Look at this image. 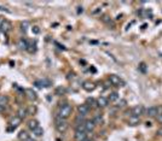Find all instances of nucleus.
<instances>
[{"label": "nucleus", "mask_w": 162, "mask_h": 141, "mask_svg": "<svg viewBox=\"0 0 162 141\" xmlns=\"http://www.w3.org/2000/svg\"><path fill=\"white\" fill-rule=\"evenodd\" d=\"M71 112H73V106L68 103H65V104H62L59 106L58 116L63 119H68L71 116Z\"/></svg>", "instance_id": "nucleus-1"}, {"label": "nucleus", "mask_w": 162, "mask_h": 141, "mask_svg": "<svg viewBox=\"0 0 162 141\" xmlns=\"http://www.w3.org/2000/svg\"><path fill=\"white\" fill-rule=\"evenodd\" d=\"M55 125H56L57 131L60 133V134L65 133L69 128V124H68V122H67V119L60 118L59 116H56V118H55Z\"/></svg>", "instance_id": "nucleus-2"}, {"label": "nucleus", "mask_w": 162, "mask_h": 141, "mask_svg": "<svg viewBox=\"0 0 162 141\" xmlns=\"http://www.w3.org/2000/svg\"><path fill=\"white\" fill-rule=\"evenodd\" d=\"M109 82H110V84L115 86V87H124L125 86L124 80L121 78L120 76H117V75H114V74L109 76Z\"/></svg>", "instance_id": "nucleus-3"}, {"label": "nucleus", "mask_w": 162, "mask_h": 141, "mask_svg": "<svg viewBox=\"0 0 162 141\" xmlns=\"http://www.w3.org/2000/svg\"><path fill=\"white\" fill-rule=\"evenodd\" d=\"M144 112H145V107L143 105H136L134 107H132V110H131V116L133 117H140L141 115H144Z\"/></svg>", "instance_id": "nucleus-4"}, {"label": "nucleus", "mask_w": 162, "mask_h": 141, "mask_svg": "<svg viewBox=\"0 0 162 141\" xmlns=\"http://www.w3.org/2000/svg\"><path fill=\"white\" fill-rule=\"evenodd\" d=\"M52 82L50 80H46V78H43V80H38V81L34 82V86H36L38 88H47V87H51Z\"/></svg>", "instance_id": "nucleus-5"}, {"label": "nucleus", "mask_w": 162, "mask_h": 141, "mask_svg": "<svg viewBox=\"0 0 162 141\" xmlns=\"http://www.w3.org/2000/svg\"><path fill=\"white\" fill-rule=\"evenodd\" d=\"M78 111H79V115L81 116H87L89 115V112H90V106L87 105V104H81L78 106Z\"/></svg>", "instance_id": "nucleus-6"}, {"label": "nucleus", "mask_w": 162, "mask_h": 141, "mask_svg": "<svg viewBox=\"0 0 162 141\" xmlns=\"http://www.w3.org/2000/svg\"><path fill=\"white\" fill-rule=\"evenodd\" d=\"M24 93H25L27 98H28L30 101H35V100L38 99V94H36L35 91H33V88H27L24 91Z\"/></svg>", "instance_id": "nucleus-7"}, {"label": "nucleus", "mask_w": 162, "mask_h": 141, "mask_svg": "<svg viewBox=\"0 0 162 141\" xmlns=\"http://www.w3.org/2000/svg\"><path fill=\"white\" fill-rule=\"evenodd\" d=\"M84 127H85V131L86 133H92L94 130V128H96V124H94V122L92 119H87V121H85Z\"/></svg>", "instance_id": "nucleus-8"}, {"label": "nucleus", "mask_w": 162, "mask_h": 141, "mask_svg": "<svg viewBox=\"0 0 162 141\" xmlns=\"http://www.w3.org/2000/svg\"><path fill=\"white\" fill-rule=\"evenodd\" d=\"M82 88L86 92H93L94 89H96V83L92 82V81H85L82 83Z\"/></svg>", "instance_id": "nucleus-9"}, {"label": "nucleus", "mask_w": 162, "mask_h": 141, "mask_svg": "<svg viewBox=\"0 0 162 141\" xmlns=\"http://www.w3.org/2000/svg\"><path fill=\"white\" fill-rule=\"evenodd\" d=\"M17 46L19 47V50H24V51H27V50H28V46H29V41H28L27 39H24V37H21V39L18 40Z\"/></svg>", "instance_id": "nucleus-10"}, {"label": "nucleus", "mask_w": 162, "mask_h": 141, "mask_svg": "<svg viewBox=\"0 0 162 141\" xmlns=\"http://www.w3.org/2000/svg\"><path fill=\"white\" fill-rule=\"evenodd\" d=\"M74 139L76 141H84L87 139V133L86 131H79L75 130V134H74Z\"/></svg>", "instance_id": "nucleus-11"}, {"label": "nucleus", "mask_w": 162, "mask_h": 141, "mask_svg": "<svg viewBox=\"0 0 162 141\" xmlns=\"http://www.w3.org/2000/svg\"><path fill=\"white\" fill-rule=\"evenodd\" d=\"M27 115H28V110H27V107H24V106L19 107V109L17 110V113H16V116L19 117L21 119H24L27 117Z\"/></svg>", "instance_id": "nucleus-12"}, {"label": "nucleus", "mask_w": 162, "mask_h": 141, "mask_svg": "<svg viewBox=\"0 0 162 141\" xmlns=\"http://www.w3.org/2000/svg\"><path fill=\"white\" fill-rule=\"evenodd\" d=\"M0 30H1L3 33H5V34H8V33H10V31L12 30V24H11L9 21H6V19H5V22L3 23Z\"/></svg>", "instance_id": "nucleus-13"}, {"label": "nucleus", "mask_w": 162, "mask_h": 141, "mask_svg": "<svg viewBox=\"0 0 162 141\" xmlns=\"http://www.w3.org/2000/svg\"><path fill=\"white\" fill-rule=\"evenodd\" d=\"M22 123V119L19 118V117H17V116H13L12 118H11V121H10V125H11V128L12 129H15V128H17V127Z\"/></svg>", "instance_id": "nucleus-14"}, {"label": "nucleus", "mask_w": 162, "mask_h": 141, "mask_svg": "<svg viewBox=\"0 0 162 141\" xmlns=\"http://www.w3.org/2000/svg\"><path fill=\"white\" fill-rule=\"evenodd\" d=\"M97 104H98V107H106L109 105V100L105 97H99L97 99Z\"/></svg>", "instance_id": "nucleus-15"}, {"label": "nucleus", "mask_w": 162, "mask_h": 141, "mask_svg": "<svg viewBox=\"0 0 162 141\" xmlns=\"http://www.w3.org/2000/svg\"><path fill=\"white\" fill-rule=\"evenodd\" d=\"M146 116L149 117H156L157 116V106H150L146 110Z\"/></svg>", "instance_id": "nucleus-16"}, {"label": "nucleus", "mask_w": 162, "mask_h": 141, "mask_svg": "<svg viewBox=\"0 0 162 141\" xmlns=\"http://www.w3.org/2000/svg\"><path fill=\"white\" fill-rule=\"evenodd\" d=\"M38 127H40L38 119H34V118H33V119H30L29 122H28V128H29L32 131H34V130L38 128Z\"/></svg>", "instance_id": "nucleus-17"}, {"label": "nucleus", "mask_w": 162, "mask_h": 141, "mask_svg": "<svg viewBox=\"0 0 162 141\" xmlns=\"http://www.w3.org/2000/svg\"><path fill=\"white\" fill-rule=\"evenodd\" d=\"M29 139H30V136H29L28 131H25V130L19 131V134H18V140H21V141H27V140H29Z\"/></svg>", "instance_id": "nucleus-18"}, {"label": "nucleus", "mask_w": 162, "mask_h": 141, "mask_svg": "<svg viewBox=\"0 0 162 141\" xmlns=\"http://www.w3.org/2000/svg\"><path fill=\"white\" fill-rule=\"evenodd\" d=\"M8 104H9V98L6 95H0V106L5 107Z\"/></svg>", "instance_id": "nucleus-19"}, {"label": "nucleus", "mask_w": 162, "mask_h": 141, "mask_svg": "<svg viewBox=\"0 0 162 141\" xmlns=\"http://www.w3.org/2000/svg\"><path fill=\"white\" fill-rule=\"evenodd\" d=\"M86 104L89 105V106H91V107H97L98 106V104H97V100H94L93 98H89L86 100Z\"/></svg>", "instance_id": "nucleus-20"}, {"label": "nucleus", "mask_w": 162, "mask_h": 141, "mask_svg": "<svg viewBox=\"0 0 162 141\" xmlns=\"http://www.w3.org/2000/svg\"><path fill=\"white\" fill-rule=\"evenodd\" d=\"M92 121L94 122V124L96 125H98V124H100L103 122V118H102V115H96L93 118H92Z\"/></svg>", "instance_id": "nucleus-21"}, {"label": "nucleus", "mask_w": 162, "mask_h": 141, "mask_svg": "<svg viewBox=\"0 0 162 141\" xmlns=\"http://www.w3.org/2000/svg\"><path fill=\"white\" fill-rule=\"evenodd\" d=\"M108 100H109V101H116V100H119V94L116 92L110 93V95H109V98H108Z\"/></svg>", "instance_id": "nucleus-22"}, {"label": "nucleus", "mask_w": 162, "mask_h": 141, "mask_svg": "<svg viewBox=\"0 0 162 141\" xmlns=\"http://www.w3.org/2000/svg\"><path fill=\"white\" fill-rule=\"evenodd\" d=\"M128 123H130V125H137V124L139 123V118H138V117L131 116V117H130V121H128Z\"/></svg>", "instance_id": "nucleus-23"}, {"label": "nucleus", "mask_w": 162, "mask_h": 141, "mask_svg": "<svg viewBox=\"0 0 162 141\" xmlns=\"http://www.w3.org/2000/svg\"><path fill=\"white\" fill-rule=\"evenodd\" d=\"M33 134H34L35 136H43L44 135V129L41 128V127H38V128L33 131Z\"/></svg>", "instance_id": "nucleus-24"}, {"label": "nucleus", "mask_w": 162, "mask_h": 141, "mask_svg": "<svg viewBox=\"0 0 162 141\" xmlns=\"http://www.w3.org/2000/svg\"><path fill=\"white\" fill-rule=\"evenodd\" d=\"M29 27H30V23H29L28 21H24V22L21 24V29H22V31H23V33H25L27 30H28Z\"/></svg>", "instance_id": "nucleus-25"}, {"label": "nucleus", "mask_w": 162, "mask_h": 141, "mask_svg": "<svg viewBox=\"0 0 162 141\" xmlns=\"http://www.w3.org/2000/svg\"><path fill=\"white\" fill-rule=\"evenodd\" d=\"M64 93H65L64 87H57V88H56V94H57V95H63Z\"/></svg>", "instance_id": "nucleus-26"}, {"label": "nucleus", "mask_w": 162, "mask_h": 141, "mask_svg": "<svg viewBox=\"0 0 162 141\" xmlns=\"http://www.w3.org/2000/svg\"><path fill=\"white\" fill-rule=\"evenodd\" d=\"M0 42H8V37H6V34L5 33H3L1 30H0Z\"/></svg>", "instance_id": "nucleus-27"}, {"label": "nucleus", "mask_w": 162, "mask_h": 141, "mask_svg": "<svg viewBox=\"0 0 162 141\" xmlns=\"http://www.w3.org/2000/svg\"><path fill=\"white\" fill-rule=\"evenodd\" d=\"M32 31L34 33V34H39L40 33V28L38 25H34V27H32Z\"/></svg>", "instance_id": "nucleus-28"}, {"label": "nucleus", "mask_w": 162, "mask_h": 141, "mask_svg": "<svg viewBox=\"0 0 162 141\" xmlns=\"http://www.w3.org/2000/svg\"><path fill=\"white\" fill-rule=\"evenodd\" d=\"M28 110V115H32V113H34L35 111H36V107H33V106H30L29 109H27Z\"/></svg>", "instance_id": "nucleus-29"}, {"label": "nucleus", "mask_w": 162, "mask_h": 141, "mask_svg": "<svg viewBox=\"0 0 162 141\" xmlns=\"http://www.w3.org/2000/svg\"><path fill=\"white\" fill-rule=\"evenodd\" d=\"M0 11H4V12H8V13H10V12H11L8 7H5V6H1V5H0Z\"/></svg>", "instance_id": "nucleus-30"}, {"label": "nucleus", "mask_w": 162, "mask_h": 141, "mask_svg": "<svg viewBox=\"0 0 162 141\" xmlns=\"http://www.w3.org/2000/svg\"><path fill=\"white\" fill-rule=\"evenodd\" d=\"M125 105H126V100H121V101L119 103V105H117V106H119V107H124Z\"/></svg>", "instance_id": "nucleus-31"}, {"label": "nucleus", "mask_w": 162, "mask_h": 141, "mask_svg": "<svg viewBox=\"0 0 162 141\" xmlns=\"http://www.w3.org/2000/svg\"><path fill=\"white\" fill-rule=\"evenodd\" d=\"M157 115H162V105L157 106Z\"/></svg>", "instance_id": "nucleus-32"}, {"label": "nucleus", "mask_w": 162, "mask_h": 141, "mask_svg": "<svg viewBox=\"0 0 162 141\" xmlns=\"http://www.w3.org/2000/svg\"><path fill=\"white\" fill-rule=\"evenodd\" d=\"M140 70L143 71V72H145L146 68H145V64H144V63H141V64H140Z\"/></svg>", "instance_id": "nucleus-33"}, {"label": "nucleus", "mask_w": 162, "mask_h": 141, "mask_svg": "<svg viewBox=\"0 0 162 141\" xmlns=\"http://www.w3.org/2000/svg\"><path fill=\"white\" fill-rule=\"evenodd\" d=\"M156 119H157V122H160L162 124V115H157L156 116Z\"/></svg>", "instance_id": "nucleus-34"}, {"label": "nucleus", "mask_w": 162, "mask_h": 141, "mask_svg": "<svg viewBox=\"0 0 162 141\" xmlns=\"http://www.w3.org/2000/svg\"><path fill=\"white\" fill-rule=\"evenodd\" d=\"M4 22H5V18L0 16V28H1V25H3V23H4Z\"/></svg>", "instance_id": "nucleus-35"}, {"label": "nucleus", "mask_w": 162, "mask_h": 141, "mask_svg": "<svg viewBox=\"0 0 162 141\" xmlns=\"http://www.w3.org/2000/svg\"><path fill=\"white\" fill-rule=\"evenodd\" d=\"M156 134H157V135H160V136H162V127H161V128H160V129H157V131H156Z\"/></svg>", "instance_id": "nucleus-36"}, {"label": "nucleus", "mask_w": 162, "mask_h": 141, "mask_svg": "<svg viewBox=\"0 0 162 141\" xmlns=\"http://www.w3.org/2000/svg\"><path fill=\"white\" fill-rule=\"evenodd\" d=\"M84 10H82V6H78V13H81Z\"/></svg>", "instance_id": "nucleus-37"}, {"label": "nucleus", "mask_w": 162, "mask_h": 141, "mask_svg": "<svg viewBox=\"0 0 162 141\" xmlns=\"http://www.w3.org/2000/svg\"><path fill=\"white\" fill-rule=\"evenodd\" d=\"M4 109H5V107H3V106H0V113H1V112L4 111Z\"/></svg>", "instance_id": "nucleus-38"}, {"label": "nucleus", "mask_w": 162, "mask_h": 141, "mask_svg": "<svg viewBox=\"0 0 162 141\" xmlns=\"http://www.w3.org/2000/svg\"><path fill=\"white\" fill-rule=\"evenodd\" d=\"M27 141H35V140H33V139H29V140H27Z\"/></svg>", "instance_id": "nucleus-39"}, {"label": "nucleus", "mask_w": 162, "mask_h": 141, "mask_svg": "<svg viewBox=\"0 0 162 141\" xmlns=\"http://www.w3.org/2000/svg\"><path fill=\"white\" fill-rule=\"evenodd\" d=\"M84 141H91V140H90V139H86V140H84Z\"/></svg>", "instance_id": "nucleus-40"}]
</instances>
